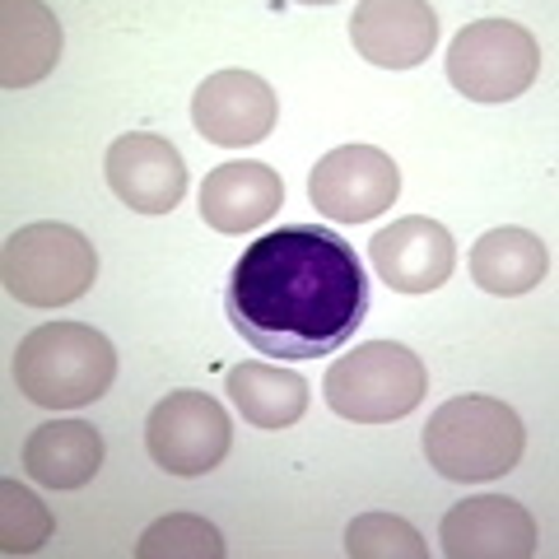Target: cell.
Returning a JSON list of instances; mask_svg holds the SVG:
<instances>
[{
	"label": "cell",
	"instance_id": "obj_1",
	"mask_svg": "<svg viewBox=\"0 0 559 559\" xmlns=\"http://www.w3.org/2000/svg\"><path fill=\"white\" fill-rule=\"evenodd\" d=\"M224 312L257 355H336L369 318V275L341 234L322 224H285L242 248Z\"/></svg>",
	"mask_w": 559,
	"mask_h": 559
},
{
	"label": "cell",
	"instance_id": "obj_2",
	"mask_svg": "<svg viewBox=\"0 0 559 559\" xmlns=\"http://www.w3.org/2000/svg\"><path fill=\"white\" fill-rule=\"evenodd\" d=\"M117 378V349L84 322H43L14 349V382L33 406L75 411L90 406Z\"/></svg>",
	"mask_w": 559,
	"mask_h": 559
},
{
	"label": "cell",
	"instance_id": "obj_3",
	"mask_svg": "<svg viewBox=\"0 0 559 559\" xmlns=\"http://www.w3.org/2000/svg\"><path fill=\"white\" fill-rule=\"evenodd\" d=\"M527 429L499 396H452L425 425V457L443 480H499L522 462Z\"/></svg>",
	"mask_w": 559,
	"mask_h": 559
},
{
	"label": "cell",
	"instance_id": "obj_4",
	"mask_svg": "<svg viewBox=\"0 0 559 559\" xmlns=\"http://www.w3.org/2000/svg\"><path fill=\"white\" fill-rule=\"evenodd\" d=\"M326 406L355 425H392L406 419L429 392V373L415 349L396 341H364L341 355L322 378Z\"/></svg>",
	"mask_w": 559,
	"mask_h": 559
},
{
	"label": "cell",
	"instance_id": "obj_5",
	"mask_svg": "<svg viewBox=\"0 0 559 559\" xmlns=\"http://www.w3.org/2000/svg\"><path fill=\"white\" fill-rule=\"evenodd\" d=\"M0 280H5L10 299L28 308H66L84 299L98 280V252L70 224H24L14 229L0 257Z\"/></svg>",
	"mask_w": 559,
	"mask_h": 559
},
{
	"label": "cell",
	"instance_id": "obj_6",
	"mask_svg": "<svg viewBox=\"0 0 559 559\" xmlns=\"http://www.w3.org/2000/svg\"><path fill=\"white\" fill-rule=\"evenodd\" d=\"M540 47L513 20H476L448 47V80L471 103H509L532 90Z\"/></svg>",
	"mask_w": 559,
	"mask_h": 559
},
{
	"label": "cell",
	"instance_id": "obj_7",
	"mask_svg": "<svg viewBox=\"0 0 559 559\" xmlns=\"http://www.w3.org/2000/svg\"><path fill=\"white\" fill-rule=\"evenodd\" d=\"M145 448L168 476H205L234 448V419L205 392H168L145 419Z\"/></svg>",
	"mask_w": 559,
	"mask_h": 559
},
{
	"label": "cell",
	"instance_id": "obj_8",
	"mask_svg": "<svg viewBox=\"0 0 559 559\" xmlns=\"http://www.w3.org/2000/svg\"><path fill=\"white\" fill-rule=\"evenodd\" d=\"M401 191V168L392 154L378 145H341L318 159L308 178V201L318 205V215L331 224H364L378 219L382 210L396 201Z\"/></svg>",
	"mask_w": 559,
	"mask_h": 559
},
{
	"label": "cell",
	"instance_id": "obj_9",
	"mask_svg": "<svg viewBox=\"0 0 559 559\" xmlns=\"http://www.w3.org/2000/svg\"><path fill=\"white\" fill-rule=\"evenodd\" d=\"M275 117H280V98L252 70H219L191 98L197 131L210 145H224V150L261 145L275 131Z\"/></svg>",
	"mask_w": 559,
	"mask_h": 559
},
{
	"label": "cell",
	"instance_id": "obj_10",
	"mask_svg": "<svg viewBox=\"0 0 559 559\" xmlns=\"http://www.w3.org/2000/svg\"><path fill=\"white\" fill-rule=\"evenodd\" d=\"M103 168H108V187L117 191V201L131 205L135 215H173L187 191V164L164 135H117Z\"/></svg>",
	"mask_w": 559,
	"mask_h": 559
},
{
	"label": "cell",
	"instance_id": "obj_11",
	"mask_svg": "<svg viewBox=\"0 0 559 559\" xmlns=\"http://www.w3.org/2000/svg\"><path fill=\"white\" fill-rule=\"evenodd\" d=\"M378 280L396 294H433L457 271V242L439 219L406 215L369 242Z\"/></svg>",
	"mask_w": 559,
	"mask_h": 559
},
{
	"label": "cell",
	"instance_id": "obj_12",
	"mask_svg": "<svg viewBox=\"0 0 559 559\" xmlns=\"http://www.w3.org/2000/svg\"><path fill=\"white\" fill-rule=\"evenodd\" d=\"M349 43L382 70H411L439 43V10L425 0H369L349 14Z\"/></svg>",
	"mask_w": 559,
	"mask_h": 559
},
{
	"label": "cell",
	"instance_id": "obj_13",
	"mask_svg": "<svg viewBox=\"0 0 559 559\" xmlns=\"http://www.w3.org/2000/svg\"><path fill=\"white\" fill-rule=\"evenodd\" d=\"M439 540L452 559H527L536 555V522L518 499L480 495L452 503Z\"/></svg>",
	"mask_w": 559,
	"mask_h": 559
},
{
	"label": "cell",
	"instance_id": "obj_14",
	"mask_svg": "<svg viewBox=\"0 0 559 559\" xmlns=\"http://www.w3.org/2000/svg\"><path fill=\"white\" fill-rule=\"evenodd\" d=\"M285 205V182L271 164L234 159L205 173L201 182V219L215 234H248L266 224Z\"/></svg>",
	"mask_w": 559,
	"mask_h": 559
},
{
	"label": "cell",
	"instance_id": "obj_15",
	"mask_svg": "<svg viewBox=\"0 0 559 559\" xmlns=\"http://www.w3.org/2000/svg\"><path fill=\"white\" fill-rule=\"evenodd\" d=\"M61 61V24L38 0H5L0 10V84L28 90Z\"/></svg>",
	"mask_w": 559,
	"mask_h": 559
},
{
	"label": "cell",
	"instance_id": "obj_16",
	"mask_svg": "<svg viewBox=\"0 0 559 559\" xmlns=\"http://www.w3.org/2000/svg\"><path fill=\"white\" fill-rule=\"evenodd\" d=\"M103 466V433L84 419H47L28 433L24 471L47 489H80Z\"/></svg>",
	"mask_w": 559,
	"mask_h": 559
},
{
	"label": "cell",
	"instance_id": "obj_17",
	"mask_svg": "<svg viewBox=\"0 0 559 559\" xmlns=\"http://www.w3.org/2000/svg\"><path fill=\"white\" fill-rule=\"evenodd\" d=\"M229 396L238 415L257 429H289L308 411V382L294 369H280L266 359H242L229 373Z\"/></svg>",
	"mask_w": 559,
	"mask_h": 559
},
{
	"label": "cell",
	"instance_id": "obj_18",
	"mask_svg": "<svg viewBox=\"0 0 559 559\" xmlns=\"http://www.w3.org/2000/svg\"><path fill=\"white\" fill-rule=\"evenodd\" d=\"M471 275L485 294L513 299V294H527L550 275V252L527 229H489L471 248Z\"/></svg>",
	"mask_w": 559,
	"mask_h": 559
},
{
	"label": "cell",
	"instance_id": "obj_19",
	"mask_svg": "<svg viewBox=\"0 0 559 559\" xmlns=\"http://www.w3.org/2000/svg\"><path fill=\"white\" fill-rule=\"evenodd\" d=\"M135 555L140 559H219L224 540L205 518L168 513L154 527H145V536L135 540Z\"/></svg>",
	"mask_w": 559,
	"mask_h": 559
},
{
	"label": "cell",
	"instance_id": "obj_20",
	"mask_svg": "<svg viewBox=\"0 0 559 559\" xmlns=\"http://www.w3.org/2000/svg\"><path fill=\"white\" fill-rule=\"evenodd\" d=\"M345 555L349 559H425L429 546L406 518L396 513H364L349 522L345 532Z\"/></svg>",
	"mask_w": 559,
	"mask_h": 559
},
{
	"label": "cell",
	"instance_id": "obj_21",
	"mask_svg": "<svg viewBox=\"0 0 559 559\" xmlns=\"http://www.w3.org/2000/svg\"><path fill=\"white\" fill-rule=\"evenodd\" d=\"M51 536L47 503L24 489L20 480H0V550L5 555H33Z\"/></svg>",
	"mask_w": 559,
	"mask_h": 559
}]
</instances>
